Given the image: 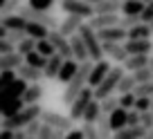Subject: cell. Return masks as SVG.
I'll return each instance as SVG.
<instances>
[{"instance_id":"obj_1","label":"cell","mask_w":153,"mask_h":139,"mask_svg":"<svg viewBox=\"0 0 153 139\" xmlns=\"http://www.w3.org/2000/svg\"><path fill=\"white\" fill-rule=\"evenodd\" d=\"M90 67H92V63H90V61L81 63V65L76 67L74 76L70 79V83L65 85V92L61 94L63 106H68V108H70V106H72V101H74L76 96L81 94V90L86 88V83H88V74H90Z\"/></svg>"},{"instance_id":"obj_2","label":"cell","mask_w":153,"mask_h":139,"mask_svg":"<svg viewBox=\"0 0 153 139\" xmlns=\"http://www.w3.org/2000/svg\"><path fill=\"white\" fill-rule=\"evenodd\" d=\"M41 112H43V108H41V106H25L18 115L9 117V119H0V128L9 130V132H18V130H23L27 124L36 121L38 117H41Z\"/></svg>"},{"instance_id":"obj_3","label":"cell","mask_w":153,"mask_h":139,"mask_svg":"<svg viewBox=\"0 0 153 139\" xmlns=\"http://www.w3.org/2000/svg\"><path fill=\"white\" fill-rule=\"evenodd\" d=\"M124 76V70H122V65H117V67H110V72L106 74V79L99 83V85L92 90V101H104V99H108V96H113V92H115V88H117V83H120V79Z\"/></svg>"},{"instance_id":"obj_4","label":"cell","mask_w":153,"mask_h":139,"mask_svg":"<svg viewBox=\"0 0 153 139\" xmlns=\"http://www.w3.org/2000/svg\"><path fill=\"white\" fill-rule=\"evenodd\" d=\"M79 38L83 40V45H86V52H88V61L90 63H99V61H104V54H101V43H99V38H97V34L92 32L90 27H88L86 23L79 27Z\"/></svg>"},{"instance_id":"obj_5","label":"cell","mask_w":153,"mask_h":139,"mask_svg":"<svg viewBox=\"0 0 153 139\" xmlns=\"http://www.w3.org/2000/svg\"><path fill=\"white\" fill-rule=\"evenodd\" d=\"M18 16L25 20V23H36V25H41V27H45V29H56L59 27V18L54 14H41V11H32L27 5H20L18 7Z\"/></svg>"},{"instance_id":"obj_6","label":"cell","mask_w":153,"mask_h":139,"mask_svg":"<svg viewBox=\"0 0 153 139\" xmlns=\"http://www.w3.org/2000/svg\"><path fill=\"white\" fill-rule=\"evenodd\" d=\"M38 121L43 126H50V128L56 130V132H70L72 130V121L68 119L65 115H59V112H54V110H43L41 117H38Z\"/></svg>"},{"instance_id":"obj_7","label":"cell","mask_w":153,"mask_h":139,"mask_svg":"<svg viewBox=\"0 0 153 139\" xmlns=\"http://www.w3.org/2000/svg\"><path fill=\"white\" fill-rule=\"evenodd\" d=\"M61 7L63 11H65L68 16H76V18H81V20H90L92 16V7H90V2H81V0H61Z\"/></svg>"},{"instance_id":"obj_8","label":"cell","mask_w":153,"mask_h":139,"mask_svg":"<svg viewBox=\"0 0 153 139\" xmlns=\"http://www.w3.org/2000/svg\"><path fill=\"white\" fill-rule=\"evenodd\" d=\"M90 101H92V90H90V88H83L81 94L76 96L74 101H72L68 119H70L72 124H74V121H81V117H83V112H86V108L90 106Z\"/></svg>"},{"instance_id":"obj_9","label":"cell","mask_w":153,"mask_h":139,"mask_svg":"<svg viewBox=\"0 0 153 139\" xmlns=\"http://www.w3.org/2000/svg\"><path fill=\"white\" fill-rule=\"evenodd\" d=\"M48 43L52 45L54 54H59V56H61L63 61H72V54H70V43H68V38H63V36L56 32V29L48 32Z\"/></svg>"},{"instance_id":"obj_10","label":"cell","mask_w":153,"mask_h":139,"mask_svg":"<svg viewBox=\"0 0 153 139\" xmlns=\"http://www.w3.org/2000/svg\"><path fill=\"white\" fill-rule=\"evenodd\" d=\"M110 63L108 61H99V63H92V67H90V74H88V83L86 85L90 88V90H95L97 85H99L101 81L106 79V74L110 72Z\"/></svg>"},{"instance_id":"obj_11","label":"cell","mask_w":153,"mask_h":139,"mask_svg":"<svg viewBox=\"0 0 153 139\" xmlns=\"http://www.w3.org/2000/svg\"><path fill=\"white\" fill-rule=\"evenodd\" d=\"M122 47H124L126 56H149L153 52L151 40H124Z\"/></svg>"},{"instance_id":"obj_12","label":"cell","mask_w":153,"mask_h":139,"mask_svg":"<svg viewBox=\"0 0 153 139\" xmlns=\"http://www.w3.org/2000/svg\"><path fill=\"white\" fill-rule=\"evenodd\" d=\"M90 7L95 16H117L122 9V2H117V0H95V2H90Z\"/></svg>"},{"instance_id":"obj_13","label":"cell","mask_w":153,"mask_h":139,"mask_svg":"<svg viewBox=\"0 0 153 139\" xmlns=\"http://www.w3.org/2000/svg\"><path fill=\"white\" fill-rule=\"evenodd\" d=\"M81 25H83L81 18H76V16H65V18L59 23L56 32L61 34L63 38H70V36H74V34L79 32V27H81Z\"/></svg>"},{"instance_id":"obj_14","label":"cell","mask_w":153,"mask_h":139,"mask_svg":"<svg viewBox=\"0 0 153 139\" xmlns=\"http://www.w3.org/2000/svg\"><path fill=\"white\" fill-rule=\"evenodd\" d=\"M97 38H99V43H117L122 45L126 40V32L120 27H110V29H101V32H95Z\"/></svg>"},{"instance_id":"obj_15","label":"cell","mask_w":153,"mask_h":139,"mask_svg":"<svg viewBox=\"0 0 153 139\" xmlns=\"http://www.w3.org/2000/svg\"><path fill=\"white\" fill-rule=\"evenodd\" d=\"M41 96H43V85L41 83H32V85L25 88L20 101H23V106H38Z\"/></svg>"},{"instance_id":"obj_16","label":"cell","mask_w":153,"mask_h":139,"mask_svg":"<svg viewBox=\"0 0 153 139\" xmlns=\"http://www.w3.org/2000/svg\"><path fill=\"white\" fill-rule=\"evenodd\" d=\"M23 56L16 52H9V54H2L0 56V72H16L20 65H23Z\"/></svg>"},{"instance_id":"obj_17","label":"cell","mask_w":153,"mask_h":139,"mask_svg":"<svg viewBox=\"0 0 153 139\" xmlns=\"http://www.w3.org/2000/svg\"><path fill=\"white\" fill-rule=\"evenodd\" d=\"M16 79H20V81H25L27 85H32V83H38L43 79V72H41V70H34V67H29V65L23 63V65L16 70Z\"/></svg>"},{"instance_id":"obj_18","label":"cell","mask_w":153,"mask_h":139,"mask_svg":"<svg viewBox=\"0 0 153 139\" xmlns=\"http://www.w3.org/2000/svg\"><path fill=\"white\" fill-rule=\"evenodd\" d=\"M101 54L108 56L110 61H117V63H124L126 58H128L126 52H124V47L117 45V43H101Z\"/></svg>"},{"instance_id":"obj_19","label":"cell","mask_w":153,"mask_h":139,"mask_svg":"<svg viewBox=\"0 0 153 139\" xmlns=\"http://www.w3.org/2000/svg\"><path fill=\"white\" fill-rule=\"evenodd\" d=\"M108 124H110V132H120V130L126 128V110H122V108H117L115 112H110L108 115Z\"/></svg>"},{"instance_id":"obj_20","label":"cell","mask_w":153,"mask_h":139,"mask_svg":"<svg viewBox=\"0 0 153 139\" xmlns=\"http://www.w3.org/2000/svg\"><path fill=\"white\" fill-rule=\"evenodd\" d=\"M0 27L5 29V32H25L27 23H25L18 14H14V16H5V18H2V23H0Z\"/></svg>"},{"instance_id":"obj_21","label":"cell","mask_w":153,"mask_h":139,"mask_svg":"<svg viewBox=\"0 0 153 139\" xmlns=\"http://www.w3.org/2000/svg\"><path fill=\"white\" fill-rule=\"evenodd\" d=\"M126 40H151V29L149 25H135L133 29L126 32Z\"/></svg>"},{"instance_id":"obj_22","label":"cell","mask_w":153,"mask_h":139,"mask_svg":"<svg viewBox=\"0 0 153 139\" xmlns=\"http://www.w3.org/2000/svg\"><path fill=\"white\" fill-rule=\"evenodd\" d=\"M61 65H63V58L59 56V54L50 56V58H48V63H45V67H43V76H48V79H56V74H59V70H61Z\"/></svg>"},{"instance_id":"obj_23","label":"cell","mask_w":153,"mask_h":139,"mask_svg":"<svg viewBox=\"0 0 153 139\" xmlns=\"http://www.w3.org/2000/svg\"><path fill=\"white\" fill-rule=\"evenodd\" d=\"M76 67H79V63H74V61H63V65H61V70H59V74H56V81H61V83H70V79L74 76V72H76Z\"/></svg>"},{"instance_id":"obj_24","label":"cell","mask_w":153,"mask_h":139,"mask_svg":"<svg viewBox=\"0 0 153 139\" xmlns=\"http://www.w3.org/2000/svg\"><path fill=\"white\" fill-rule=\"evenodd\" d=\"M149 65V56H128L124 63H122V70H128L131 74L137 72V70H144Z\"/></svg>"},{"instance_id":"obj_25","label":"cell","mask_w":153,"mask_h":139,"mask_svg":"<svg viewBox=\"0 0 153 139\" xmlns=\"http://www.w3.org/2000/svg\"><path fill=\"white\" fill-rule=\"evenodd\" d=\"M48 32L50 29L41 27V25H36V23H27V27H25V36L32 38V40H45L48 38Z\"/></svg>"},{"instance_id":"obj_26","label":"cell","mask_w":153,"mask_h":139,"mask_svg":"<svg viewBox=\"0 0 153 139\" xmlns=\"http://www.w3.org/2000/svg\"><path fill=\"white\" fill-rule=\"evenodd\" d=\"M144 135H146V130L142 126H135V128H124L120 132H115L113 139H142Z\"/></svg>"},{"instance_id":"obj_27","label":"cell","mask_w":153,"mask_h":139,"mask_svg":"<svg viewBox=\"0 0 153 139\" xmlns=\"http://www.w3.org/2000/svg\"><path fill=\"white\" fill-rule=\"evenodd\" d=\"M99 117H101V112H99V103L97 101H90V106L86 108V112H83V124H88V126H95L97 121H99Z\"/></svg>"},{"instance_id":"obj_28","label":"cell","mask_w":153,"mask_h":139,"mask_svg":"<svg viewBox=\"0 0 153 139\" xmlns=\"http://www.w3.org/2000/svg\"><path fill=\"white\" fill-rule=\"evenodd\" d=\"M142 9H144V2H140V0H126V2H122L120 11L124 16H137V18H140Z\"/></svg>"},{"instance_id":"obj_29","label":"cell","mask_w":153,"mask_h":139,"mask_svg":"<svg viewBox=\"0 0 153 139\" xmlns=\"http://www.w3.org/2000/svg\"><path fill=\"white\" fill-rule=\"evenodd\" d=\"M135 85H137V83H135V79H133V74H124V76L120 79V83H117V88H115V92H117V94H128V92H133L135 90Z\"/></svg>"},{"instance_id":"obj_30","label":"cell","mask_w":153,"mask_h":139,"mask_svg":"<svg viewBox=\"0 0 153 139\" xmlns=\"http://www.w3.org/2000/svg\"><path fill=\"white\" fill-rule=\"evenodd\" d=\"M23 101H20V96L18 99H14V101H9V103H7L5 108H2V112H0V117H2V119H9V117H14V115H18L20 110H23Z\"/></svg>"},{"instance_id":"obj_31","label":"cell","mask_w":153,"mask_h":139,"mask_svg":"<svg viewBox=\"0 0 153 139\" xmlns=\"http://www.w3.org/2000/svg\"><path fill=\"white\" fill-rule=\"evenodd\" d=\"M27 7H29L32 11H41V14H52L54 2H52V0H29Z\"/></svg>"},{"instance_id":"obj_32","label":"cell","mask_w":153,"mask_h":139,"mask_svg":"<svg viewBox=\"0 0 153 139\" xmlns=\"http://www.w3.org/2000/svg\"><path fill=\"white\" fill-rule=\"evenodd\" d=\"M23 61H25V65H29V67H34V70H41V72H43V67H45V63H48V58H43L41 54L32 52V54H27Z\"/></svg>"},{"instance_id":"obj_33","label":"cell","mask_w":153,"mask_h":139,"mask_svg":"<svg viewBox=\"0 0 153 139\" xmlns=\"http://www.w3.org/2000/svg\"><path fill=\"white\" fill-rule=\"evenodd\" d=\"M117 108H120V99H117V96H108V99L99 101V112L106 115V117H108L110 112H115Z\"/></svg>"},{"instance_id":"obj_34","label":"cell","mask_w":153,"mask_h":139,"mask_svg":"<svg viewBox=\"0 0 153 139\" xmlns=\"http://www.w3.org/2000/svg\"><path fill=\"white\" fill-rule=\"evenodd\" d=\"M97 135H99V139H113V132H110V124H108V117L101 115L99 121H97Z\"/></svg>"},{"instance_id":"obj_35","label":"cell","mask_w":153,"mask_h":139,"mask_svg":"<svg viewBox=\"0 0 153 139\" xmlns=\"http://www.w3.org/2000/svg\"><path fill=\"white\" fill-rule=\"evenodd\" d=\"M34 52H36V54H41L43 58L54 56V49H52V45L48 43V38H45V40H36V45H34Z\"/></svg>"},{"instance_id":"obj_36","label":"cell","mask_w":153,"mask_h":139,"mask_svg":"<svg viewBox=\"0 0 153 139\" xmlns=\"http://www.w3.org/2000/svg\"><path fill=\"white\" fill-rule=\"evenodd\" d=\"M20 2L18 0H2V5H0V16L5 18V16H14V11H18Z\"/></svg>"},{"instance_id":"obj_37","label":"cell","mask_w":153,"mask_h":139,"mask_svg":"<svg viewBox=\"0 0 153 139\" xmlns=\"http://www.w3.org/2000/svg\"><path fill=\"white\" fill-rule=\"evenodd\" d=\"M34 45H36V40L25 38L23 43H18V45H16V49H14V52H16V54H20V56L25 58L27 54H32V52H34Z\"/></svg>"},{"instance_id":"obj_38","label":"cell","mask_w":153,"mask_h":139,"mask_svg":"<svg viewBox=\"0 0 153 139\" xmlns=\"http://www.w3.org/2000/svg\"><path fill=\"white\" fill-rule=\"evenodd\" d=\"M135 25H140V18H137V16H122L117 27L124 29V32H128V29H133Z\"/></svg>"},{"instance_id":"obj_39","label":"cell","mask_w":153,"mask_h":139,"mask_svg":"<svg viewBox=\"0 0 153 139\" xmlns=\"http://www.w3.org/2000/svg\"><path fill=\"white\" fill-rule=\"evenodd\" d=\"M151 20H153V0L151 2H144V9L140 14V23L142 25H149Z\"/></svg>"},{"instance_id":"obj_40","label":"cell","mask_w":153,"mask_h":139,"mask_svg":"<svg viewBox=\"0 0 153 139\" xmlns=\"http://www.w3.org/2000/svg\"><path fill=\"white\" fill-rule=\"evenodd\" d=\"M117 99H120V108L122 110H133V103H135V94L133 92L122 94V96H117Z\"/></svg>"},{"instance_id":"obj_41","label":"cell","mask_w":153,"mask_h":139,"mask_svg":"<svg viewBox=\"0 0 153 139\" xmlns=\"http://www.w3.org/2000/svg\"><path fill=\"white\" fill-rule=\"evenodd\" d=\"M25 38H27V36H25V32H7V36H5V40H7L9 45H14V47H16L18 43H23Z\"/></svg>"},{"instance_id":"obj_42","label":"cell","mask_w":153,"mask_h":139,"mask_svg":"<svg viewBox=\"0 0 153 139\" xmlns=\"http://www.w3.org/2000/svg\"><path fill=\"white\" fill-rule=\"evenodd\" d=\"M133 79H135V83H137V85H142V83H149V81H153L151 72H149L146 67H144V70H137V72H133Z\"/></svg>"},{"instance_id":"obj_43","label":"cell","mask_w":153,"mask_h":139,"mask_svg":"<svg viewBox=\"0 0 153 139\" xmlns=\"http://www.w3.org/2000/svg\"><path fill=\"white\" fill-rule=\"evenodd\" d=\"M16 81V72H0V92Z\"/></svg>"},{"instance_id":"obj_44","label":"cell","mask_w":153,"mask_h":139,"mask_svg":"<svg viewBox=\"0 0 153 139\" xmlns=\"http://www.w3.org/2000/svg\"><path fill=\"white\" fill-rule=\"evenodd\" d=\"M38 128H41V121H32V124H27V126H25V128H23V135H25V137H27V139H34V137H36V132H38Z\"/></svg>"},{"instance_id":"obj_45","label":"cell","mask_w":153,"mask_h":139,"mask_svg":"<svg viewBox=\"0 0 153 139\" xmlns=\"http://www.w3.org/2000/svg\"><path fill=\"white\" fill-rule=\"evenodd\" d=\"M149 106H151V99H144V96H140V99H135L133 110L142 115V112H149Z\"/></svg>"},{"instance_id":"obj_46","label":"cell","mask_w":153,"mask_h":139,"mask_svg":"<svg viewBox=\"0 0 153 139\" xmlns=\"http://www.w3.org/2000/svg\"><path fill=\"white\" fill-rule=\"evenodd\" d=\"M79 130H81L83 139H99V135H97V126H88V124H83Z\"/></svg>"},{"instance_id":"obj_47","label":"cell","mask_w":153,"mask_h":139,"mask_svg":"<svg viewBox=\"0 0 153 139\" xmlns=\"http://www.w3.org/2000/svg\"><path fill=\"white\" fill-rule=\"evenodd\" d=\"M135 126H140V112L126 110V128H135Z\"/></svg>"},{"instance_id":"obj_48","label":"cell","mask_w":153,"mask_h":139,"mask_svg":"<svg viewBox=\"0 0 153 139\" xmlns=\"http://www.w3.org/2000/svg\"><path fill=\"white\" fill-rule=\"evenodd\" d=\"M52 137H54V130L50 128V126L41 124V128H38V132H36V137H34V139H52Z\"/></svg>"},{"instance_id":"obj_49","label":"cell","mask_w":153,"mask_h":139,"mask_svg":"<svg viewBox=\"0 0 153 139\" xmlns=\"http://www.w3.org/2000/svg\"><path fill=\"white\" fill-rule=\"evenodd\" d=\"M140 126H142L144 130H151L153 128V117L149 115V112H142V115H140Z\"/></svg>"},{"instance_id":"obj_50","label":"cell","mask_w":153,"mask_h":139,"mask_svg":"<svg viewBox=\"0 0 153 139\" xmlns=\"http://www.w3.org/2000/svg\"><path fill=\"white\" fill-rule=\"evenodd\" d=\"M63 139H83V135H81V130L79 128H72L70 132H65V137Z\"/></svg>"},{"instance_id":"obj_51","label":"cell","mask_w":153,"mask_h":139,"mask_svg":"<svg viewBox=\"0 0 153 139\" xmlns=\"http://www.w3.org/2000/svg\"><path fill=\"white\" fill-rule=\"evenodd\" d=\"M0 139H14V132H9V130H2V128H0Z\"/></svg>"},{"instance_id":"obj_52","label":"cell","mask_w":153,"mask_h":139,"mask_svg":"<svg viewBox=\"0 0 153 139\" xmlns=\"http://www.w3.org/2000/svg\"><path fill=\"white\" fill-rule=\"evenodd\" d=\"M146 70L151 72V76H153V56H149V65H146Z\"/></svg>"},{"instance_id":"obj_53","label":"cell","mask_w":153,"mask_h":139,"mask_svg":"<svg viewBox=\"0 0 153 139\" xmlns=\"http://www.w3.org/2000/svg\"><path fill=\"white\" fill-rule=\"evenodd\" d=\"M14 139H27V137L23 135V130H18V132H14Z\"/></svg>"},{"instance_id":"obj_54","label":"cell","mask_w":153,"mask_h":139,"mask_svg":"<svg viewBox=\"0 0 153 139\" xmlns=\"http://www.w3.org/2000/svg\"><path fill=\"white\" fill-rule=\"evenodd\" d=\"M63 137H65V132H56V130H54V137L52 139H63Z\"/></svg>"},{"instance_id":"obj_55","label":"cell","mask_w":153,"mask_h":139,"mask_svg":"<svg viewBox=\"0 0 153 139\" xmlns=\"http://www.w3.org/2000/svg\"><path fill=\"white\" fill-rule=\"evenodd\" d=\"M142 139H153V128H151V130H146V135H144Z\"/></svg>"},{"instance_id":"obj_56","label":"cell","mask_w":153,"mask_h":139,"mask_svg":"<svg viewBox=\"0 0 153 139\" xmlns=\"http://www.w3.org/2000/svg\"><path fill=\"white\" fill-rule=\"evenodd\" d=\"M5 36H7V32H5V29H2V27H0V40L5 38Z\"/></svg>"},{"instance_id":"obj_57","label":"cell","mask_w":153,"mask_h":139,"mask_svg":"<svg viewBox=\"0 0 153 139\" xmlns=\"http://www.w3.org/2000/svg\"><path fill=\"white\" fill-rule=\"evenodd\" d=\"M149 115L153 117V99H151V106H149Z\"/></svg>"},{"instance_id":"obj_58","label":"cell","mask_w":153,"mask_h":139,"mask_svg":"<svg viewBox=\"0 0 153 139\" xmlns=\"http://www.w3.org/2000/svg\"><path fill=\"white\" fill-rule=\"evenodd\" d=\"M149 29H151V34H153V20H151V23H149Z\"/></svg>"},{"instance_id":"obj_59","label":"cell","mask_w":153,"mask_h":139,"mask_svg":"<svg viewBox=\"0 0 153 139\" xmlns=\"http://www.w3.org/2000/svg\"><path fill=\"white\" fill-rule=\"evenodd\" d=\"M0 23H2V16H0Z\"/></svg>"}]
</instances>
